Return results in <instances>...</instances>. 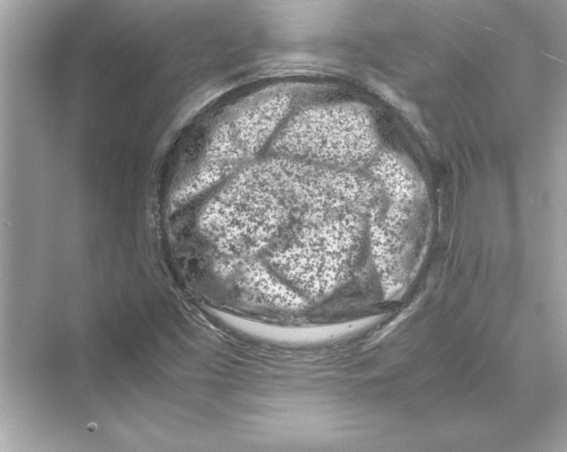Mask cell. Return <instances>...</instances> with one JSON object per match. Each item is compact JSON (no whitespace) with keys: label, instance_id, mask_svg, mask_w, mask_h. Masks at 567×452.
Listing matches in <instances>:
<instances>
[{"label":"cell","instance_id":"1","mask_svg":"<svg viewBox=\"0 0 567 452\" xmlns=\"http://www.w3.org/2000/svg\"><path fill=\"white\" fill-rule=\"evenodd\" d=\"M365 215L348 212L292 224L269 248L270 265L309 296L333 291L348 274Z\"/></svg>","mask_w":567,"mask_h":452},{"label":"cell","instance_id":"2","mask_svg":"<svg viewBox=\"0 0 567 452\" xmlns=\"http://www.w3.org/2000/svg\"><path fill=\"white\" fill-rule=\"evenodd\" d=\"M271 147L278 156L356 171L377 155L378 137L362 106L333 103L294 114L278 130Z\"/></svg>","mask_w":567,"mask_h":452},{"label":"cell","instance_id":"3","mask_svg":"<svg viewBox=\"0 0 567 452\" xmlns=\"http://www.w3.org/2000/svg\"><path fill=\"white\" fill-rule=\"evenodd\" d=\"M289 95L282 92L271 94L247 105L233 114L231 119L222 125L212 143L224 148L219 152L223 164H233L251 158L273 135L284 119L290 106Z\"/></svg>","mask_w":567,"mask_h":452},{"label":"cell","instance_id":"4","mask_svg":"<svg viewBox=\"0 0 567 452\" xmlns=\"http://www.w3.org/2000/svg\"><path fill=\"white\" fill-rule=\"evenodd\" d=\"M371 161V173L379 190L392 203L408 206L415 197L416 182L406 164L389 152L377 153Z\"/></svg>","mask_w":567,"mask_h":452}]
</instances>
